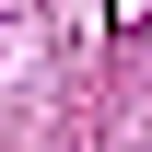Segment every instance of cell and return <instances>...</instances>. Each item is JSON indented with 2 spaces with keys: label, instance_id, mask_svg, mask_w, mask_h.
Masks as SVG:
<instances>
[{
  "label": "cell",
  "instance_id": "cell-1",
  "mask_svg": "<svg viewBox=\"0 0 152 152\" xmlns=\"http://www.w3.org/2000/svg\"><path fill=\"white\" fill-rule=\"evenodd\" d=\"M105 12H117V23H140V12H152V0H105Z\"/></svg>",
  "mask_w": 152,
  "mask_h": 152
}]
</instances>
